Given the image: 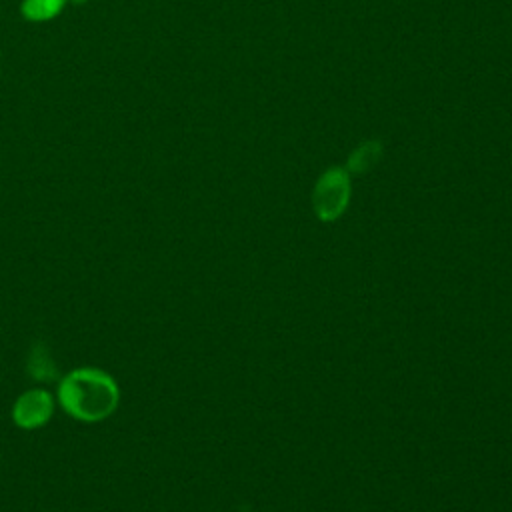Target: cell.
Wrapping results in <instances>:
<instances>
[{"label": "cell", "instance_id": "obj_1", "mask_svg": "<svg viewBox=\"0 0 512 512\" xmlns=\"http://www.w3.org/2000/svg\"><path fill=\"white\" fill-rule=\"evenodd\" d=\"M120 400L116 380L100 368H76L58 382V402L80 422L108 418Z\"/></svg>", "mask_w": 512, "mask_h": 512}, {"label": "cell", "instance_id": "obj_2", "mask_svg": "<svg viewBox=\"0 0 512 512\" xmlns=\"http://www.w3.org/2000/svg\"><path fill=\"white\" fill-rule=\"evenodd\" d=\"M350 200V176L346 168L334 166L322 172L312 190V208L324 222L336 220Z\"/></svg>", "mask_w": 512, "mask_h": 512}, {"label": "cell", "instance_id": "obj_3", "mask_svg": "<svg viewBox=\"0 0 512 512\" xmlns=\"http://www.w3.org/2000/svg\"><path fill=\"white\" fill-rule=\"evenodd\" d=\"M54 412V398L42 388L22 392L12 406V420L18 428L36 430L42 428Z\"/></svg>", "mask_w": 512, "mask_h": 512}, {"label": "cell", "instance_id": "obj_4", "mask_svg": "<svg viewBox=\"0 0 512 512\" xmlns=\"http://www.w3.org/2000/svg\"><path fill=\"white\" fill-rule=\"evenodd\" d=\"M382 158V142L380 140H366L358 148L352 150L346 162V172L350 174H366L372 170Z\"/></svg>", "mask_w": 512, "mask_h": 512}, {"label": "cell", "instance_id": "obj_5", "mask_svg": "<svg viewBox=\"0 0 512 512\" xmlns=\"http://www.w3.org/2000/svg\"><path fill=\"white\" fill-rule=\"evenodd\" d=\"M64 4L66 0H22L20 12L26 20L44 22L56 18L62 12Z\"/></svg>", "mask_w": 512, "mask_h": 512}, {"label": "cell", "instance_id": "obj_6", "mask_svg": "<svg viewBox=\"0 0 512 512\" xmlns=\"http://www.w3.org/2000/svg\"><path fill=\"white\" fill-rule=\"evenodd\" d=\"M28 374L40 382H48V380H54L56 378V366L54 362L50 360L48 356V350L42 346V344H36L30 352V358H28V366H26Z\"/></svg>", "mask_w": 512, "mask_h": 512}, {"label": "cell", "instance_id": "obj_7", "mask_svg": "<svg viewBox=\"0 0 512 512\" xmlns=\"http://www.w3.org/2000/svg\"><path fill=\"white\" fill-rule=\"evenodd\" d=\"M72 4H84V2H88V0H70Z\"/></svg>", "mask_w": 512, "mask_h": 512}]
</instances>
